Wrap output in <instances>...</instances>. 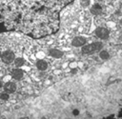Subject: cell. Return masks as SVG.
I'll list each match as a JSON object with an SVG mask.
<instances>
[{"instance_id": "cell-1", "label": "cell", "mask_w": 122, "mask_h": 119, "mask_svg": "<svg viewBox=\"0 0 122 119\" xmlns=\"http://www.w3.org/2000/svg\"><path fill=\"white\" fill-rule=\"evenodd\" d=\"M61 0H0V30L40 37L54 32Z\"/></svg>"}, {"instance_id": "cell-2", "label": "cell", "mask_w": 122, "mask_h": 119, "mask_svg": "<svg viewBox=\"0 0 122 119\" xmlns=\"http://www.w3.org/2000/svg\"><path fill=\"white\" fill-rule=\"evenodd\" d=\"M102 48H103V44L101 42H93L92 44L82 46V52L85 54H91L102 50Z\"/></svg>"}, {"instance_id": "cell-13", "label": "cell", "mask_w": 122, "mask_h": 119, "mask_svg": "<svg viewBox=\"0 0 122 119\" xmlns=\"http://www.w3.org/2000/svg\"><path fill=\"white\" fill-rule=\"evenodd\" d=\"M9 93L8 92H4V93H2L1 95H0V99H2V100H8L9 99Z\"/></svg>"}, {"instance_id": "cell-5", "label": "cell", "mask_w": 122, "mask_h": 119, "mask_svg": "<svg viewBox=\"0 0 122 119\" xmlns=\"http://www.w3.org/2000/svg\"><path fill=\"white\" fill-rule=\"evenodd\" d=\"M86 42H87V40H86L85 37H83V36H76V37H74L72 39L71 45L73 47H82V46H84L86 44Z\"/></svg>"}, {"instance_id": "cell-12", "label": "cell", "mask_w": 122, "mask_h": 119, "mask_svg": "<svg viewBox=\"0 0 122 119\" xmlns=\"http://www.w3.org/2000/svg\"><path fill=\"white\" fill-rule=\"evenodd\" d=\"M99 56L102 60H108L110 58V53L107 50H101L99 53Z\"/></svg>"}, {"instance_id": "cell-11", "label": "cell", "mask_w": 122, "mask_h": 119, "mask_svg": "<svg viewBox=\"0 0 122 119\" xmlns=\"http://www.w3.org/2000/svg\"><path fill=\"white\" fill-rule=\"evenodd\" d=\"M13 62H14V66H15V67L20 68V67H22V66L24 65L25 60H24V58H22V57H17V58H14Z\"/></svg>"}, {"instance_id": "cell-14", "label": "cell", "mask_w": 122, "mask_h": 119, "mask_svg": "<svg viewBox=\"0 0 122 119\" xmlns=\"http://www.w3.org/2000/svg\"><path fill=\"white\" fill-rule=\"evenodd\" d=\"M90 5V0H81V6L84 8H87Z\"/></svg>"}, {"instance_id": "cell-9", "label": "cell", "mask_w": 122, "mask_h": 119, "mask_svg": "<svg viewBox=\"0 0 122 119\" xmlns=\"http://www.w3.org/2000/svg\"><path fill=\"white\" fill-rule=\"evenodd\" d=\"M91 12L94 15H98L102 12V7L99 4H94V5H92V7L91 9Z\"/></svg>"}, {"instance_id": "cell-10", "label": "cell", "mask_w": 122, "mask_h": 119, "mask_svg": "<svg viewBox=\"0 0 122 119\" xmlns=\"http://www.w3.org/2000/svg\"><path fill=\"white\" fill-rule=\"evenodd\" d=\"M36 67L39 70H45L48 69V63L44 60H38L36 62Z\"/></svg>"}, {"instance_id": "cell-4", "label": "cell", "mask_w": 122, "mask_h": 119, "mask_svg": "<svg viewBox=\"0 0 122 119\" xmlns=\"http://www.w3.org/2000/svg\"><path fill=\"white\" fill-rule=\"evenodd\" d=\"M14 58H15V55L11 50H6L1 54V59L6 64H10V63L13 62Z\"/></svg>"}, {"instance_id": "cell-15", "label": "cell", "mask_w": 122, "mask_h": 119, "mask_svg": "<svg viewBox=\"0 0 122 119\" xmlns=\"http://www.w3.org/2000/svg\"><path fill=\"white\" fill-rule=\"evenodd\" d=\"M2 86H3V83H2V81H0V88H2Z\"/></svg>"}, {"instance_id": "cell-6", "label": "cell", "mask_w": 122, "mask_h": 119, "mask_svg": "<svg viewBox=\"0 0 122 119\" xmlns=\"http://www.w3.org/2000/svg\"><path fill=\"white\" fill-rule=\"evenodd\" d=\"M4 89L8 93H12L16 90V84L14 82H7L4 85Z\"/></svg>"}, {"instance_id": "cell-16", "label": "cell", "mask_w": 122, "mask_h": 119, "mask_svg": "<svg viewBox=\"0 0 122 119\" xmlns=\"http://www.w3.org/2000/svg\"><path fill=\"white\" fill-rule=\"evenodd\" d=\"M1 54H2V53H1V50H0V57H1Z\"/></svg>"}, {"instance_id": "cell-17", "label": "cell", "mask_w": 122, "mask_h": 119, "mask_svg": "<svg viewBox=\"0 0 122 119\" xmlns=\"http://www.w3.org/2000/svg\"><path fill=\"white\" fill-rule=\"evenodd\" d=\"M98 1H103V0H98Z\"/></svg>"}, {"instance_id": "cell-3", "label": "cell", "mask_w": 122, "mask_h": 119, "mask_svg": "<svg viewBox=\"0 0 122 119\" xmlns=\"http://www.w3.org/2000/svg\"><path fill=\"white\" fill-rule=\"evenodd\" d=\"M94 32H95V35H96L98 38L102 39V40L107 39V38L109 37V35H110L109 30H108L107 28H104V27H98V28L95 30Z\"/></svg>"}, {"instance_id": "cell-8", "label": "cell", "mask_w": 122, "mask_h": 119, "mask_svg": "<svg viewBox=\"0 0 122 119\" xmlns=\"http://www.w3.org/2000/svg\"><path fill=\"white\" fill-rule=\"evenodd\" d=\"M63 54H64L63 51L62 50H59L57 49H51V50H50V55L52 56V57H54V58H56V59L61 58L63 56Z\"/></svg>"}, {"instance_id": "cell-7", "label": "cell", "mask_w": 122, "mask_h": 119, "mask_svg": "<svg viewBox=\"0 0 122 119\" xmlns=\"http://www.w3.org/2000/svg\"><path fill=\"white\" fill-rule=\"evenodd\" d=\"M11 76L15 80H21L23 78V76H24V72L20 69H14L11 71Z\"/></svg>"}]
</instances>
